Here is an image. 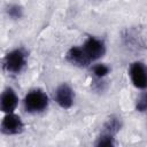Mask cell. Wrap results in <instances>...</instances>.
Instances as JSON below:
<instances>
[{"label":"cell","instance_id":"11","mask_svg":"<svg viewBox=\"0 0 147 147\" xmlns=\"http://www.w3.org/2000/svg\"><path fill=\"white\" fill-rule=\"evenodd\" d=\"M7 13L11 18H20V17H22L23 9L18 5H10L7 9Z\"/></svg>","mask_w":147,"mask_h":147},{"label":"cell","instance_id":"8","mask_svg":"<svg viewBox=\"0 0 147 147\" xmlns=\"http://www.w3.org/2000/svg\"><path fill=\"white\" fill-rule=\"evenodd\" d=\"M18 99L11 88H6L1 94V110L6 114L13 113L16 108Z\"/></svg>","mask_w":147,"mask_h":147},{"label":"cell","instance_id":"3","mask_svg":"<svg viewBox=\"0 0 147 147\" xmlns=\"http://www.w3.org/2000/svg\"><path fill=\"white\" fill-rule=\"evenodd\" d=\"M82 48L91 62L103 56V54L106 52L103 41L98 38H94V37H88Z\"/></svg>","mask_w":147,"mask_h":147},{"label":"cell","instance_id":"9","mask_svg":"<svg viewBox=\"0 0 147 147\" xmlns=\"http://www.w3.org/2000/svg\"><path fill=\"white\" fill-rule=\"evenodd\" d=\"M121 121L118 117H115V116H111L107 119V122L103 124L102 126V132L103 134H109V136H113L115 137V134L121 130Z\"/></svg>","mask_w":147,"mask_h":147},{"label":"cell","instance_id":"6","mask_svg":"<svg viewBox=\"0 0 147 147\" xmlns=\"http://www.w3.org/2000/svg\"><path fill=\"white\" fill-rule=\"evenodd\" d=\"M54 99L60 107L68 109L74 103V91L71 90V87L69 85L62 84L56 88Z\"/></svg>","mask_w":147,"mask_h":147},{"label":"cell","instance_id":"1","mask_svg":"<svg viewBox=\"0 0 147 147\" xmlns=\"http://www.w3.org/2000/svg\"><path fill=\"white\" fill-rule=\"evenodd\" d=\"M48 105V98L41 90H32L24 98V108L29 113L42 111Z\"/></svg>","mask_w":147,"mask_h":147},{"label":"cell","instance_id":"10","mask_svg":"<svg viewBox=\"0 0 147 147\" xmlns=\"http://www.w3.org/2000/svg\"><path fill=\"white\" fill-rule=\"evenodd\" d=\"M95 145L99 146V147H110V146H114L115 145L114 137L113 136H109V134L101 133L100 137L98 138V141H96Z\"/></svg>","mask_w":147,"mask_h":147},{"label":"cell","instance_id":"2","mask_svg":"<svg viewBox=\"0 0 147 147\" xmlns=\"http://www.w3.org/2000/svg\"><path fill=\"white\" fill-rule=\"evenodd\" d=\"M25 65V53L23 49H14L9 52L3 61L5 69L10 74H18Z\"/></svg>","mask_w":147,"mask_h":147},{"label":"cell","instance_id":"13","mask_svg":"<svg viewBox=\"0 0 147 147\" xmlns=\"http://www.w3.org/2000/svg\"><path fill=\"white\" fill-rule=\"evenodd\" d=\"M136 109L138 111H147V93H144L140 95V98L137 100Z\"/></svg>","mask_w":147,"mask_h":147},{"label":"cell","instance_id":"5","mask_svg":"<svg viewBox=\"0 0 147 147\" xmlns=\"http://www.w3.org/2000/svg\"><path fill=\"white\" fill-rule=\"evenodd\" d=\"M23 130V123L21 121V118L13 114L9 113L7 114L2 122H1V131L5 134H17L20 132H22Z\"/></svg>","mask_w":147,"mask_h":147},{"label":"cell","instance_id":"7","mask_svg":"<svg viewBox=\"0 0 147 147\" xmlns=\"http://www.w3.org/2000/svg\"><path fill=\"white\" fill-rule=\"evenodd\" d=\"M65 57L71 64H75L78 67H87L91 63V61L88 60V57L86 56L82 47H71L68 51Z\"/></svg>","mask_w":147,"mask_h":147},{"label":"cell","instance_id":"12","mask_svg":"<svg viewBox=\"0 0 147 147\" xmlns=\"http://www.w3.org/2000/svg\"><path fill=\"white\" fill-rule=\"evenodd\" d=\"M109 72V68L107 67V65H105V64H95L94 67H93V74L98 77V78H102V77H105L107 74Z\"/></svg>","mask_w":147,"mask_h":147},{"label":"cell","instance_id":"4","mask_svg":"<svg viewBox=\"0 0 147 147\" xmlns=\"http://www.w3.org/2000/svg\"><path fill=\"white\" fill-rule=\"evenodd\" d=\"M130 77L136 87L138 88L147 87V68L141 62H134L131 64Z\"/></svg>","mask_w":147,"mask_h":147}]
</instances>
